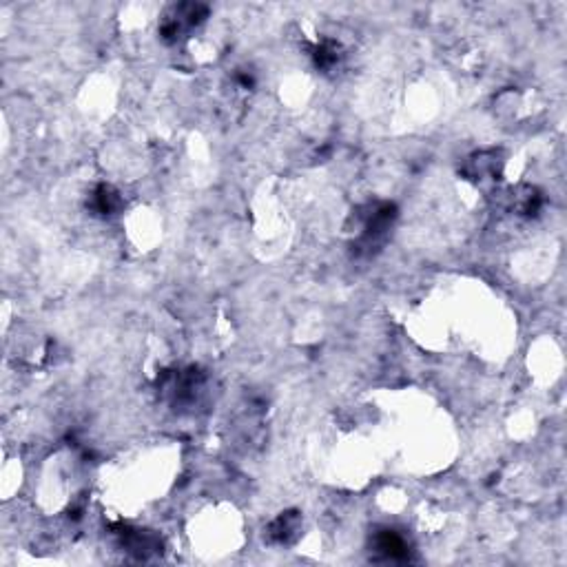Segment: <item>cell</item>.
Returning a JSON list of instances; mask_svg holds the SVG:
<instances>
[{"instance_id":"obj_1","label":"cell","mask_w":567,"mask_h":567,"mask_svg":"<svg viewBox=\"0 0 567 567\" xmlns=\"http://www.w3.org/2000/svg\"><path fill=\"white\" fill-rule=\"evenodd\" d=\"M377 547L390 559H404L406 557V540L395 532H383L377 538Z\"/></svg>"}]
</instances>
